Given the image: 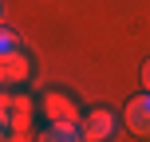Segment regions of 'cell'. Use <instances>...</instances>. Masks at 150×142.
Listing matches in <instances>:
<instances>
[{"mask_svg":"<svg viewBox=\"0 0 150 142\" xmlns=\"http://www.w3.org/2000/svg\"><path fill=\"white\" fill-rule=\"evenodd\" d=\"M115 114L107 111V107H99V111H87L83 114V122H79V138L83 142H107V138H115Z\"/></svg>","mask_w":150,"mask_h":142,"instance_id":"7a4b0ae2","label":"cell"},{"mask_svg":"<svg viewBox=\"0 0 150 142\" xmlns=\"http://www.w3.org/2000/svg\"><path fill=\"white\" fill-rule=\"evenodd\" d=\"M8 99H0V138H8Z\"/></svg>","mask_w":150,"mask_h":142,"instance_id":"ba28073f","label":"cell"},{"mask_svg":"<svg viewBox=\"0 0 150 142\" xmlns=\"http://www.w3.org/2000/svg\"><path fill=\"white\" fill-rule=\"evenodd\" d=\"M40 111H44V119H47V122L79 119V103H75L71 95H63V91H44V99H40Z\"/></svg>","mask_w":150,"mask_h":142,"instance_id":"3957f363","label":"cell"},{"mask_svg":"<svg viewBox=\"0 0 150 142\" xmlns=\"http://www.w3.org/2000/svg\"><path fill=\"white\" fill-rule=\"evenodd\" d=\"M44 138H47V142H71V138H79V122H75V119H63V122H47Z\"/></svg>","mask_w":150,"mask_h":142,"instance_id":"8992f818","label":"cell"},{"mask_svg":"<svg viewBox=\"0 0 150 142\" xmlns=\"http://www.w3.org/2000/svg\"><path fill=\"white\" fill-rule=\"evenodd\" d=\"M8 138H16V142L32 138V111H12L8 114Z\"/></svg>","mask_w":150,"mask_h":142,"instance_id":"5b68a950","label":"cell"},{"mask_svg":"<svg viewBox=\"0 0 150 142\" xmlns=\"http://www.w3.org/2000/svg\"><path fill=\"white\" fill-rule=\"evenodd\" d=\"M8 47H16V32L0 28V52H8Z\"/></svg>","mask_w":150,"mask_h":142,"instance_id":"9c48e42d","label":"cell"},{"mask_svg":"<svg viewBox=\"0 0 150 142\" xmlns=\"http://www.w3.org/2000/svg\"><path fill=\"white\" fill-rule=\"evenodd\" d=\"M142 83H146V91H150V59L142 63Z\"/></svg>","mask_w":150,"mask_h":142,"instance_id":"30bf717a","label":"cell"},{"mask_svg":"<svg viewBox=\"0 0 150 142\" xmlns=\"http://www.w3.org/2000/svg\"><path fill=\"white\" fill-rule=\"evenodd\" d=\"M28 75H32V59L20 47L0 52V87H20V83H28Z\"/></svg>","mask_w":150,"mask_h":142,"instance_id":"6da1fadb","label":"cell"},{"mask_svg":"<svg viewBox=\"0 0 150 142\" xmlns=\"http://www.w3.org/2000/svg\"><path fill=\"white\" fill-rule=\"evenodd\" d=\"M122 122H127V130H130V134L150 138V91H146V95H134V99L127 103V111H122Z\"/></svg>","mask_w":150,"mask_h":142,"instance_id":"277c9868","label":"cell"},{"mask_svg":"<svg viewBox=\"0 0 150 142\" xmlns=\"http://www.w3.org/2000/svg\"><path fill=\"white\" fill-rule=\"evenodd\" d=\"M32 107H36V103H32L28 95H16V99H8V111H32Z\"/></svg>","mask_w":150,"mask_h":142,"instance_id":"52a82bcc","label":"cell"}]
</instances>
